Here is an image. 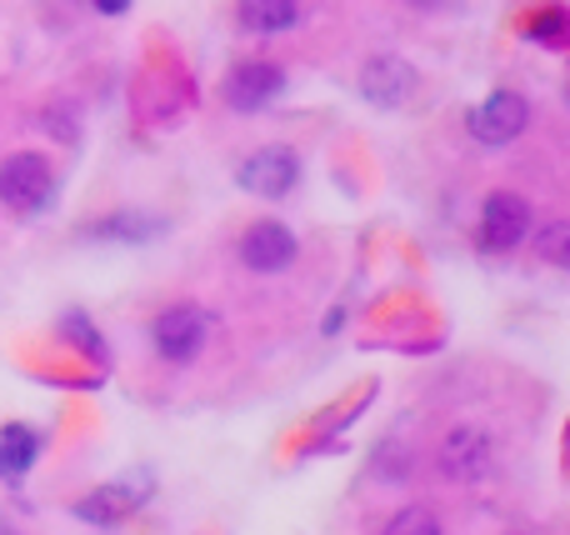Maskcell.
Instances as JSON below:
<instances>
[{
	"label": "cell",
	"instance_id": "6da1fadb",
	"mask_svg": "<svg viewBox=\"0 0 570 535\" xmlns=\"http://www.w3.org/2000/svg\"><path fill=\"white\" fill-rule=\"evenodd\" d=\"M210 330H216V320H210L200 306H170V310L156 316L150 340H156L160 360H170V366H190V360L210 346Z\"/></svg>",
	"mask_w": 570,
	"mask_h": 535
},
{
	"label": "cell",
	"instance_id": "7a4b0ae2",
	"mask_svg": "<svg viewBox=\"0 0 570 535\" xmlns=\"http://www.w3.org/2000/svg\"><path fill=\"white\" fill-rule=\"evenodd\" d=\"M56 196V176L40 156L20 150V156L0 160V206L16 210V216H40Z\"/></svg>",
	"mask_w": 570,
	"mask_h": 535
},
{
	"label": "cell",
	"instance_id": "3957f363",
	"mask_svg": "<svg viewBox=\"0 0 570 535\" xmlns=\"http://www.w3.org/2000/svg\"><path fill=\"white\" fill-rule=\"evenodd\" d=\"M240 266H250L256 276H281V270L295 266V256H301V240L291 236V226H281V220H256V226L240 236Z\"/></svg>",
	"mask_w": 570,
	"mask_h": 535
},
{
	"label": "cell",
	"instance_id": "277c9868",
	"mask_svg": "<svg viewBox=\"0 0 570 535\" xmlns=\"http://www.w3.org/2000/svg\"><path fill=\"white\" fill-rule=\"evenodd\" d=\"M465 126H471V136L481 140V146H511V140L531 126V106H525V96H515V90H495L491 100H481V106L465 116Z\"/></svg>",
	"mask_w": 570,
	"mask_h": 535
},
{
	"label": "cell",
	"instance_id": "5b68a950",
	"mask_svg": "<svg viewBox=\"0 0 570 535\" xmlns=\"http://www.w3.org/2000/svg\"><path fill=\"white\" fill-rule=\"evenodd\" d=\"M531 236V206L511 190H495L481 206V246L485 250H515Z\"/></svg>",
	"mask_w": 570,
	"mask_h": 535
},
{
	"label": "cell",
	"instance_id": "8992f818",
	"mask_svg": "<svg viewBox=\"0 0 570 535\" xmlns=\"http://www.w3.org/2000/svg\"><path fill=\"white\" fill-rule=\"evenodd\" d=\"M491 460H495V440L475 426H461L441 440V470L451 480H461V486H475L491 470Z\"/></svg>",
	"mask_w": 570,
	"mask_h": 535
},
{
	"label": "cell",
	"instance_id": "52a82bcc",
	"mask_svg": "<svg viewBox=\"0 0 570 535\" xmlns=\"http://www.w3.org/2000/svg\"><path fill=\"white\" fill-rule=\"evenodd\" d=\"M295 180H301V156H295V150H285V146L256 150V156L240 166V186H246L250 196H266V200L291 196Z\"/></svg>",
	"mask_w": 570,
	"mask_h": 535
},
{
	"label": "cell",
	"instance_id": "ba28073f",
	"mask_svg": "<svg viewBox=\"0 0 570 535\" xmlns=\"http://www.w3.org/2000/svg\"><path fill=\"white\" fill-rule=\"evenodd\" d=\"M285 90V70L271 60H240L226 76V106L230 110H266Z\"/></svg>",
	"mask_w": 570,
	"mask_h": 535
},
{
	"label": "cell",
	"instance_id": "9c48e42d",
	"mask_svg": "<svg viewBox=\"0 0 570 535\" xmlns=\"http://www.w3.org/2000/svg\"><path fill=\"white\" fill-rule=\"evenodd\" d=\"M411 90H415V70L405 66L401 56H375V60H365V70H361V96L371 100V106L395 110V106H405V100H411Z\"/></svg>",
	"mask_w": 570,
	"mask_h": 535
},
{
	"label": "cell",
	"instance_id": "30bf717a",
	"mask_svg": "<svg viewBox=\"0 0 570 535\" xmlns=\"http://www.w3.org/2000/svg\"><path fill=\"white\" fill-rule=\"evenodd\" d=\"M140 496H146V491H130L126 480H120V486H100V491H90V496L80 501L76 516L90 521V526H120V521L140 506Z\"/></svg>",
	"mask_w": 570,
	"mask_h": 535
},
{
	"label": "cell",
	"instance_id": "8fae6325",
	"mask_svg": "<svg viewBox=\"0 0 570 535\" xmlns=\"http://www.w3.org/2000/svg\"><path fill=\"white\" fill-rule=\"evenodd\" d=\"M40 456V436L30 426H6L0 430V480H20Z\"/></svg>",
	"mask_w": 570,
	"mask_h": 535
},
{
	"label": "cell",
	"instance_id": "7c38bea8",
	"mask_svg": "<svg viewBox=\"0 0 570 535\" xmlns=\"http://www.w3.org/2000/svg\"><path fill=\"white\" fill-rule=\"evenodd\" d=\"M295 16H301V0H240V20H246V30H261V36H281V30H291Z\"/></svg>",
	"mask_w": 570,
	"mask_h": 535
},
{
	"label": "cell",
	"instance_id": "4fadbf2b",
	"mask_svg": "<svg viewBox=\"0 0 570 535\" xmlns=\"http://www.w3.org/2000/svg\"><path fill=\"white\" fill-rule=\"evenodd\" d=\"M160 230V220H140V216H110V220H100L90 236L96 240H150Z\"/></svg>",
	"mask_w": 570,
	"mask_h": 535
},
{
	"label": "cell",
	"instance_id": "5bb4252c",
	"mask_svg": "<svg viewBox=\"0 0 570 535\" xmlns=\"http://www.w3.org/2000/svg\"><path fill=\"white\" fill-rule=\"evenodd\" d=\"M385 535H441V521H435L431 511L411 506V511H401V516L385 526Z\"/></svg>",
	"mask_w": 570,
	"mask_h": 535
},
{
	"label": "cell",
	"instance_id": "9a60e30c",
	"mask_svg": "<svg viewBox=\"0 0 570 535\" xmlns=\"http://www.w3.org/2000/svg\"><path fill=\"white\" fill-rule=\"evenodd\" d=\"M535 250H541L551 266H566L570 260V226L566 220H556V226H546L541 230V240H535Z\"/></svg>",
	"mask_w": 570,
	"mask_h": 535
},
{
	"label": "cell",
	"instance_id": "2e32d148",
	"mask_svg": "<svg viewBox=\"0 0 570 535\" xmlns=\"http://www.w3.org/2000/svg\"><path fill=\"white\" fill-rule=\"evenodd\" d=\"M561 20H566L561 10H551L541 26H531V36H535V40H551V46H556V40H561Z\"/></svg>",
	"mask_w": 570,
	"mask_h": 535
},
{
	"label": "cell",
	"instance_id": "e0dca14e",
	"mask_svg": "<svg viewBox=\"0 0 570 535\" xmlns=\"http://www.w3.org/2000/svg\"><path fill=\"white\" fill-rule=\"evenodd\" d=\"M405 6H415V10H425V16H435V10H451L455 0H405Z\"/></svg>",
	"mask_w": 570,
	"mask_h": 535
},
{
	"label": "cell",
	"instance_id": "ac0fdd59",
	"mask_svg": "<svg viewBox=\"0 0 570 535\" xmlns=\"http://www.w3.org/2000/svg\"><path fill=\"white\" fill-rule=\"evenodd\" d=\"M96 10H106V16H120V10H130V0H96Z\"/></svg>",
	"mask_w": 570,
	"mask_h": 535
}]
</instances>
